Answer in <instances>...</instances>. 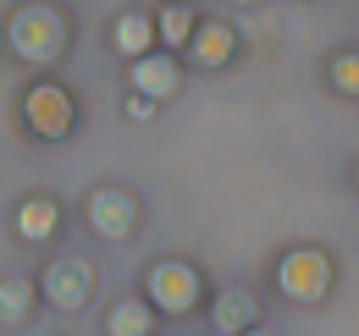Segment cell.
<instances>
[{
  "label": "cell",
  "mask_w": 359,
  "mask_h": 336,
  "mask_svg": "<svg viewBox=\"0 0 359 336\" xmlns=\"http://www.w3.org/2000/svg\"><path fill=\"white\" fill-rule=\"evenodd\" d=\"M188 34H194V17H188L182 6H172V11H161V39H166V44H182Z\"/></svg>",
  "instance_id": "cell-12"
},
{
  "label": "cell",
  "mask_w": 359,
  "mask_h": 336,
  "mask_svg": "<svg viewBox=\"0 0 359 336\" xmlns=\"http://www.w3.org/2000/svg\"><path fill=\"white\" fill-rule=\"evenodd\" d=\"M89 215H94V226H100L105 237H122V232L133 226V199H128V193H100Z\"/></svg>",
  "instance_id": "cell-6"
},
{
  "label": "cell",
  "mask_w": 359,
  "mask_h": 336,
  "mask_svg": "<svg viewBox=\"0 0 359 336\" xmlns=\"http://www.w3.org/2000/svg\"><path fill=\"white\" fill-rule=\"evenodd\" d=\"M249 336H260V331H249Z\"/></svg>",
  "instance_id": "cell-17"
},
{
  "label": "cell",
  "mask_w": 359,
  "mask_h": 336,
  "mask_svg": "<svg viewBox=\"0 0 359 336\" xmlns=\"http://www.w3.org/2000/svg\"><path fill=\"white\" fill-rule=\"evenodd\" d=\"M326 281H332V265H326V253L315 248H299L282 259V293L299 298V303H315V298H326Z\"/></svg>",
  "instance_id": "cell-2"
},
{
  "label": "cell",
  "mask_w": 359,
  "mask_h": 336,
  "mask_svg": "<svg viewBox=\"0 0 359 336\" xmlns=\"http://www.w3.org/2000/svg\"><path fill=\"white\" fill-rule=\"evenodd\" d=\"M243 320H249V298H243V293H232V298H222V303H216V326L238 331Z\"/></svg>",
  "instance_id": "cell-13"
},
{
  "label": "cell",
  "mask_w": 359,
  "mask_h": 336,
  "mask_svg": "<svg viewBox=\"0 0 359 336\" xmlns=\"http://www.w3.org/2000/svg\"><path fill=\"white\" fill-rule=\"evenodd\" d=\"M149 293H155V303L161 309H188L194 298H199V281H194V270L188 265H155V276H149Z\"/></svg>",
  "instance_id": "cell-3"
},
{
  "label": "cell",
  "mask_w": 359,
  "mask_h": 336,
  "mask_svg": "<svg viewBox=\"0 0 359 336\" xmlns=\"http://www.w3.org/2000/svg\"><path fill=\"white\" fill-rule=\"evenodd\" d=\"M149 39H155V28H149L144 17H122V22H116V44H122L133 61L144 55V50H149Z\"/></svg>",
  "instance_id": "cell-10"
},
{
  "label": "cell",
  "mask_w": 359,
  "mask_h": 336,
  "mask_svg": "<svg viewBox=\"0 0 359 336\" xmlns=\"http://www.w3.org/2000/svg\"><path fill=\"white\" fill-rule=\"evenodd\" d=\"M149 331V309L144 303H116L111 309V336H144Z\"/></svg>",
  "instance_id": "cell-9"
},
{
  "label": "cell",
  "mask_w": 359,
  "mask_h": 336,
  "mask_svg": "<svg viewBox=\"0 0 359 336\" xmlns=\"http://www.w3.org/2000/svg\"><path fill=\"white\" fill-rule=\"evenodd\" d=\"M50 226H55V204H45V199L22 204V237H50Z\"/></svg>",
  "instance_id": "cell-11"
},
{
  "label": "cell",
  "mask_w": 359,
  "mask_h": 336,
  "mask_svg": "<svg viewBox=\"0 0 359 336\" xmlns=\"http://www.w3.org/2000/svg\"><path fill=\"white\" fill-rule=\"evenodd\" d=\"M238 6H255V0H238Z\"/></svg>",
  "instance_id": "cell-16"
},
{
  "label": "cell",
  "mask_w": 359,
  "mask_h": 336,
  "mask_svg": "<svg viewBox=\"0 0 359 336\" xmlns=\"http://www.w3.org/2000/svg\"><path fill=\"white\" fill-rule=\"evenodd\" d=\"M28 122L39 127L45 138H61V132H67V122H72L67 94H61V88H34V94H28Z\"/></svg>",
  "instance_id": "cell-4"
},
{
  "label": "cell",
  "mask_w": 359,
  "mask_h": 336,
  "mask_svg": "<svg viewBox=\"0 0 359 336\" xmlns=\"http://www.w3.org/2000/svg\"><path fill=\"white\" fill-rule=\"evenodd\" d=\"M133 88L144 99H166V94L177 88V61H166V55H138L133 61Z\"/></svg>",
  "instance_id": "cell-5"
},
{
  "label": "cell",
  "mask_w": 359,
  "mask_h": 336,
  "mask_svg": "<svg viewBox=\"0 0 359 336\" xmlns=\"http://www.w3.org/2000/svg\"><path fill=\"white\" fill-rule=\"evenodd\" d=\"M194 55H199L205 66H222L226 55H232V34H226L222 22H210V28H199V39H194Z\"/></svg>",
  "instance_id": "cell-8"
},
{
  "label": "cell",
  "mask_w": 359,
  "mask_h": 336,
  "mask_svg": "<svg viewBox=\"0 0 359 336\" xmlns=\"http://www.w3.org/2000/svg\"><path fill=\"white\" fill-rule=\"evenodd\" d=\"M332 78H337V88H343V94H359V50H348V55H337V66H332Z\"/></svg>",
  "instance_id": "cell-15"
},
{
  "label": "cell",
  "mask_w": 359,
  "mask_h": 336,
  "mask_svg": "<svg viewBox=\"0 0 359 336\" xmlns=\"http://www.w3.org/2000/svg\"><path fill=\"white\" fill-rule=\"evenodd\" d=\"M28 309V281H6L0 287V320H17Z\"/></svg>",
  "instance_id": "cell-14"
},
{
  "label": "cell",
  "mask_w": 359,
  "mask_h": 336,
  "mask_svg": "<svg viewBox=\"0 0 359 336\" xmlns=\"http://www.w3.org/2000/svg\"><path fill=\"white\" fill-rule=\"evenodd\" d=\"M50 298H55V303H61V309H78V303H83V298H89V276H83V270H78V265H55V270H50Z\"/></svg>",
  "instance_id": "cell-7"
},
{
  "label": "cell",
  "mask_w": 359,
  "mask_h": 336,
  "mask_svg": "<svg viewBox=\"0 0 359 336\" xmlns=\"http://www.w3.org/2000/svg\"><path fill=\"white\" fill-rule=\"evenodd\" d=\"M11 44L28 55V61H50L61 50V17L45 11V6H28L11 17Z\"/></svg>",
  "instance_id": "cell-1"
}]
</instances>
